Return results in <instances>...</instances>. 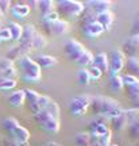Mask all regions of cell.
Wrapping results in <instances>:
<instances>
[{
	"instance_id": "35",
	"label": "cell",
	"mask_w": 139,
	"mask_h": 146,
	"mask_svg": "<svg viewBox=\"0 0 139 146\" xmlns=\"http://www.w3.org/2000/svg\"><path fill=\"white\" fill-rule=\"evenodd\" d=\"M16 87V80H7L0 78V91H10Z\"/></svg>"
},
{
	"instance_id": "29",
	"label": "cell",
	"mask_w": 139,
	"mask_h": 146,
	"mask_svg": "<svg viewBox=\"0 0 139 146\" xmlns=\"http://www.w3.org/2000/svg\"><path fill=\"white\" fill-rule=\"evenodd\" d=\"M54 7H56V3H54V1H50V0L38 1V8H39V11H41L42 16H45L46 14L54 11Z\"/></svg>"
},
{
	"instance_id": "47",
	"label": "cell",
	"mask_w": 139,
	"mask_h": 146,
	"mask_svg": "<svg viewBox=\"0 0 139 146\" xmlns=\"http://www.w3.org/2000/svg\"><path fill=\"white\" fill-rule=\"evenodd\" d=\"M108 146H119V145H115V143H109Z\"/></svg>"
},
{
	"instance_id": "41",
	"label": "cell",
	"mask_w": 139,
	"mask_h": 146,
	"mask_svg": "<svg viewBox=\"0 0 139 146\" xmlns=\"http://www.w3.org/2000/svg\"><path fill=\"white\" fill-rule=\"evenodd\" d=\"M7 41H11L10 30L7 27H3V29H0V42H7Z\"/></svg>"
},
{
	"instance_id": "44",
	"label": "cell",
	"mask_w": 139,
	"mask_h": 146,
	"mask_svg": "<svg viewBox=\"0 0 139 146\" xmlns=\"http://www.w3.org/2000/svg\"><path fill=\"white\" fill-rule=\"evenodd\" d=\"M45 146H61L60 143H57V142H47Z\"/></svg>"
},
{
	"instance_id": "39",
	"label": "cell",
	"mask_w": 139,
	"mask_h": 146,
	"mask_svg": "<svg viewBox=\"0 0 139 146\" xmlns=\"http://www.w3.org/2000/svg\"><path fill=\"white\" fill-rule=\"evenodd\" d=\"M128 91V98L134 104H138L139 102V87H132V88H127Z\"/></svg>"
},
{
	"instance_id": "30",
	"label": "cell",
	"mask_w": 139,
	"mask_h": 146,
	"mask_svg": "<svg viewBox=\"0 0 139 146\" xmlns=\"http://www.w3.org/2000/svg\"><path fill=\"white\" fill-rule=\"evenodd\" d=\"M122 81H123V85H126L127 88H132V87H139V80L136 76H132V74H124L122 76Z\"/></svg>"
},
{
	"instance_id": "18",
	"label": "cell",
	"mask_w": 139,
	"mask_h": 146,
	"mask_svg": "<svg viewBox=\"0 0 139 146\" xmlns=\"http://www.w3.org/2000/svg\"><path fill=\"white\" fill-rule=\"evenodd\" d=\"M24 92H23V89H19V91H15V92H12L10 95V98H8V102H10V104L12 107H21L23 103H24Z\"/></svg>"
},
{
	"instance_id": "26",
	"label": "cell",
	"mask_w": 139,
	"mask_h": 146,
	"mask_svg": "<svg viewBox=\"0 0 139 146\" xmlns=\"http://www.w3.org/2000/svg\"><path fill=\"white\" fill-rule=\"evenodd\" d=\"M89 143H91L89 133L81 131V133H77L74 135V145L76 146H89Z\"/></svg>"
},
{
	"instance_id": "34",
	"label": "cell",
	"mask_w": 139,
	"mask_h": 146,
	"mask_svg": "<svg viewBox=\"0 0 139 146\" xmlns=\"http://www.w3.org/2000/svg\"><path fill=\"white\" fill-rule=\"evenodd\" d=\"M78 83L81 84V85H87V84H89V81H91V77H89V73H88V69L85 68H81L80 70H78Z\"/></svg>"
},
{
	"instance_id": "43",
	"label": "cell",
	"mask_w": 139,
	"mask_h": 146,
	"mask_svg": "<svg viewBox=\"0 0 139 146\" xmlns=\"http://www.w3.org/2000/svg\"><path fill=\"white\" fill-rule=\"evenodd\" d=\"M3 146H21V145H18L14 139H8V138H5L4 141H3Z\"/></svg>"
},
{
	"instance_id": "10",
	"label": "cell",
	"mask_w": 139,
	"mask_h": 146,
	"mask_svg": "<svg viewBox=\"0 0 139 146\" xmlns=\"http://www.w3.org/2000/svg\"><path fill=\"white\" fill-rule=\"evenodd\" d=\"M35 26L31 25V23H27L26 26H23V31H22V36L19 39V45L23 46L27 50H31V42H32V38H34V34H35Z\"/></svg>"
},
{
	"instance_id": "28",
	"label": "cell",
	"mask_w": 139,
	"mask_h": 146,
	"mask_svg": "<svg viewBox=\"0 0 139 146\" xmlns=\"http://www.w3.org/2000/svg\"><path fill=\"white\" fill-rule=\"evenodd\" d=\"M109 87L113 92H119L123 89V81H122V76L120 74H111L109 78Z\"/></svg>"
},
{
	"instance_id": "27",
	"label": "cell",
	"mask_w": 139,
	"mask_h": 146,
	"mask_svg": "<svg viewBox=\"0 0 139 146\" xmlns=\"http://www.w3.org/2000/svg\"><path fill=\"white\" fill-rule=\"evenodd\" d=\"M11 11H12V14L15 16H18V18H24V16H27L30 14L31 8L28 7V4H16L11 8Z\"/></svg>"
},
{
	"instance_id": "21",
	"label": "cell",
	"mask_w": 139,
	"mask_h": 146,
	"mask_svg": "<svg viewBox=\"0 0 139 146\" xmlns=\"http://www.w3.org/2000/svg\"><path fill=\"white\" fill-rule=\"evenodd\" d=\"M7 29L10 30L11 39L19 42V39H21V36H22V31H23V26H21L19 23H15V22H11Z\"/></svg>"
},
{
	"instance_id": "33",
	"label": "cell",
	"mask_w": 139,
	"mask_h": 146,
	"mask_svg": "<svg viewBox=\"0 0 139 146\" xmlns=\"http://www.w3.org/2000/svg\"><path fill=\"white\" fill-rule=\"evenodd\" d=\"M23 92H24V98H26V100L28 102V104L35 103L36 100L39 99V96H41V95L38 94L36 91H34V89H30V88L23 89Z\"/></svg>"
},
{
	"instance_id": "32",
	"label": "cell",
	"mask_w": 139,
	"mask_h": 146,
	"mask_svg": "<svg viewBox=\"0 0 139 146\" xmlns=\"http://www.w3.org/2000/svg\"><path fill=\"white\" fill-rule=\"evenodd\" d=\"M93 56L92 53L89 52V50H85V52L81 54V57L78 58L77 64H80V65H83V66H88V65H92L93 64Z\"/></svg>"
},
{
	"instance_id": "8",
	"label": "cell",
	"mask_w": 139,
	"mask_h": 146,
	"mask_svg": "<svg viewBox=\"0 0 139 146\" xmlns=\"http://www.w3.org/2000/svg\"><path fill=\"white\" fill-rule=\"evenodd\" d=\"M138 47H139V34H136V35L128 36V38L123 42L122 52L126 54V57H127V56H128V57H136Z\"/></svg>"
},
{
	"instance_id": "17",
	"label": "cell",
	"mask_w": 139,
	"mask_h": 146,
	"mask_svg": "<svg viewBox=\"0 0 139 146\" xmlns=\"http://www.w3.org/2000/svg\"><path fill=\"white\" fill-rule=\"evenodd\" d=\"M89 7H91V8L96 12V15H97V14H101V12L109 11V8H111V1H107V0L91 1V3H89Z\"/></svg>"
},
{
	"instance_id": "46",
	"label": "cell",
	"mask_w": 139,
	"mask_h": 146,
	"mask_svg": "<svg viewBox=\"0 0 139 146\" xmlns=\"http://www.w3.org/2000/svg\"><path fill=\"white\" fill-rule=\"evenodd\" d=\"M3 16H4V15H3V14H1V11H0V23L3 22Z\"/></svg>"
},
{
	"instance_id": "9",
	"label": "cell",
	"mask_w": 139,
	"mask_h": 146,
	"mask_svg": "<svg viewBox=\"0 0 139 146\" xmlns=\"http://www.w3.org/2000/svg\"><path fill=\"white\" fill-rule=\"evenodd\" d=\"M43 25L47 29V31L56 36L65 35L69 31V23L64 19H58V21H56L54 23H50V25H46V23H43Z\"/></svg>"
},
{
	"instance_id": "11",
	"label": "cell",
	"mask_w": 139,
	"mask_h": 146,
	"mask_svg": "<svg viewBox=\"0 0 139 146\" xmlns=\"http://www.w3.org/2000/svg\"><path fill=\"white\" fill-rule=\"evenodd\" d=\"M11 135H12V139L21 146H27L28 139H30V133H28V130L24 129L23 126H19Z\"/></svg>"
},
{
	"instance_id": "4",
	"label": "cell",
	"mask_w": 139,
	"mask_h": 146,
	"mask_svg": "<svg viewBox=\"0 0 139 146\" xmlns=\"http://www.w3.org/2000/svg\"><path fill=\"white\" fill-rule=\"evenodd\" d=\"M89 94H81L69 103V111L74 116H83L89 108Z\"/></svg>"
},
{
	"instance_id": "7",
	"label": "cell",
	"mask_w": 139,
	"mask_h": 146,
	"mask_svg": "<svg viewBox=\"0 0 139 146\" xmlns=\"http://www.w3.org/2000/svg\"><path fill=\"white\" fill-rule=\"evenodd\" d=\"M126 54L122 50H115L112 52L111 60H109V74H119L122 69L126 65Z\"/></svg>"
},
{
	"instance_id": "12",
	"label": "cell",
	"mask_w": 139,
	"mask_h": 146,
	"mask_svg": "<svg viewBox=\"0 0 139 146\" xmlns=\"http://www.w3.org/2000/svg\"><path fill=\"white\" fill-rule=\"evenodd\" d=\"M96 68L103 73H109V58L105 53H99L96 57H93V64Z\"/></svg>"
},
{
	"instance_id": "6",
	"label": "cell",
	"mask_w": 139,
	"mask_h": 146,
	"mask_svg": "<svg viewBox=\"0 0 139 146\" xmlns=\"http://www.w3.org/2000/svg\"><path fill=\"white\" fill-rule=\"evenodd\" d=\"M87 49L80 43L76 39H69V41L65 42V45H64V52L66 54V57L73 61V62H77L78 58L81 57V54L85 52Z\"/></svg>"
},
{
	"instance_id": "1",
	"label": "cell",
	"mask_w": 139,
	"mask_h": 146,
	"mask_svg": "<svg viewBox=\"0 0 139 146\" xmlns=\"http://www.w3.org/2000/svg\"><path fill=\"white\" fill-rule=\"evenodd\" d=\"M89 108L93 111L95 115H101L108 118L109 120L122 115L123 110L120 107L118 100L108 98V96H100V95H91L89 98Z\"/></svg>"
},
{
	"instance_id": "20",
	"label": "cell",
	"mask_w": 139,
	"mask_h": 146,
	"mask_svg": "<svg viewBox=\"0 0 139 146\" xmlns=\"http://www.w3.org/2000/svg\"><path fill=\"white\" fill-rule=\"evenodd\" d=\"M88 127H89V130H91V134H92V135H96V137H101L103 134H105V133L109 130L108 126H105V125H99V123H96L95 120L89 122Z\"/></svg>"
},
{
	"instance_id": "38",
	"label": "cell",
	"mask_w": 139,
	"mask_h": 146,
	"mask_svg": "<svg viewBox=\"0 0 139 146\" xmlns=\"http://www.w3.org/2000/svg\"><path fill=\"white\" fill-rule=\"evenodd\" d=\"M60 19V14L57 12L56 10L52 11V12H49V14H46V15L43 16V23H46V25H50V23H54L56 21H58Z\"/></svg>"
},
{
	"instance_id": "24",
	"label": "cell",
	"mask_w": 139,
	"mask_h": 146,
	"mask_svg": "<svg viewBox=\"0 0 139 146\" xmlns=\"http://www.w3.org/2000/svg\"><path fill=\"white\" fill-rule=\"evenodd\" d=\"M111 122V125H112V127L115 129L116 131H122L124 130L127 126H128V122H127V119L124 118L123 112H122V115H119V116H116V118H113V119L109 120Z\"/></svg>"
},
{
	"instance_id": "15",
	"label": "cell",
	"mask_w": 139,
	"mask_h": 146,
	"mask_svg": "<svg viewBox=\"0 0 139 146\" xmlns=\"http://www.w3.org/2000/svg\"><path fill=\"white\" fill-rule=\"evenodd\" d=\"M52 100V98H49V96H46V95H41L39 96V99L36 100L35 103H32V104H28L30 106V110L31 112L35 115L38 114V112H41L42 110L46 108V106L49 104V102Z\"/></svg>"
},
{
	"instance_id": "13",
	"label": "cell",
	"mask_w": 139,
	"mask_h": 146,
	"mask_svg": "<svg viewBox=\"0 0 139 146\" xmlns=\"http://www.w3.org/2000/svg\"><path fill=\"white\" fill-rule=\"evenodd\" d=\"M28 52L30 50H27V49H24L23 46H21V45H16V46H12L8 50V53H7V57L10 61H12V62H15V61H19L21 58L26 57L27 54H28Z\"/></svg>"
},
{
	"instance_id": "2",
	"label": "cell",
	"mask_w": 139,
	"mask_h": 146,
	"mask_svg": "<svg viewBox=\"0 0 139 146\" xmlns=\"http://www.w3.org/2000/svg\"><path fill=\"white\" fill-rule=\"evenodd\" d=\"M19 65L23 70V77L27 81H39L41 80V68L32 58H30L28 56L21 58Z\"/></svg>"
},
{
	"instance_id": "5",
	"label": "cell",
	"mask_w": 139,
	"mask_h": 146,
	"mask_svg": "<svg viewBox=\"0 0 139 146\" xmlns=\"http://www.w3.org/2000/svg\"><path fill=\"white\" fill-rule=\"evenodd\" d=\"M34 118H35L36 122L46 131H49V133H58V131H60V119L50 116L45 110H42L41 112L35 114Z\"/></svg>"
},
{
	"instance_id": "40",
	"label": "cell",
	"mask_w": 139,
	"mask_h": 146,
	"mask_svg": "<svg viewBox=\"0 0 139 146\" xmlns=\"http://www.w3.org/2000/svg\"><path fill=\"white\" fill-rule=\"evenodd\" d=\"M88 73H89V77H91V80H99V78L103 76V73L100 72V70H99L95 65H91V66H89Z\"/></svg>"
},
{
	"instance_id": "37",
	"label": "cell",
	"mask_w": 139,
	"mask_h": 146,
	"mask_svg": "<svg viewBox=\"0 0 139 146\" xmlns=\"http://www.w3.org/2000/svg\"><path fill=\"white\" fill-rule=\"evenodd\" d=\"M111 139H112V131L108 130L105 134H103L101 137L97 138V142L100 146H108L111 143Z\"/></svg>"
},
{
	"instance_id": "14",
	"label": "cell",
	"mask_w": 139,
	"mask_h": 146,
	"mask_svg": "<svg viewBox=\"0 0 139 146\" xmlns=\"http://www.w3.org/2000/svg\"><path fill=\"white\" fill-rule=\"evenodd\" d=\"M113 18H115V16H113V14L111 11H105V12H101V14H97V15H96V22L103 27L104 31H105V30H108L109 27L112 26Z\"/></svg>"
},
{
	"instance_id": "23",
	"label": "cell",
	"mask_w": 139,
	"mask_h": 146,
	"mask_svg": "<svg viewBox=\"0 0 139 146\" xmlns=\"http://www.w3.org/2000/svg\"><path fill=\"white\" fill-rule=\"evenodd\" d=\"M1 126H3V129L5 131H8L10 134H12L14 131L21 126V123L15 119V118H12V116H8V118H5L3 122H1Z\"/></svg>"
},
{
	"instance_id": "45",
	"label": "cell",
	"mask_w": 139,
	"mask_h": 146,
	"mask_svg": "<svg viewBox=\"0 0 139 146\" xmlns=\"http://www.w3.org/2000/svg\"><path fill=\"white\" fill-rule=\"evenodd\" d=\"M31 5H32V7H38V1H31L30 5H28L30 8H31Z\"/></svg>"
},
{
	"instance_id": "22",
	"label": "cell",
	"mask_w": 139,
	"mask_h": 146,
	"mask_svg": "<svg viewBox=\"0 0 139 146\" xmlns=\"http://www.w3.org/2000/svg\"><path fill=\"white\" fill-rule=\"evenodd\" d=\"M47 45V41L45 35H42L41 33L35 31L34 34V38H32V42H31V49H36V50H41Z\"/></svg>"
},
{
	"instance_id": "25",
	"label": "cell",
	"mask_w": 139,
	"mask_h": 146,
	"mask_svg": "<svg viewBox=\"0 0 139 146\" xmlns=\"http://www.w3.org/2000/svg\"><path fill=\"white\" fill-rule=\"evenodd\" d=\"M128 69V72H131L130 74L136 76V73L139 72V58L138 57H127L126 58V65Z\"/></svg>"
},
{
	"instance_id": "16",
	"label": "cell",
	"mask_w": 139,
	"mask_h": 146,
	"mask_svg": "<svg viewBox=\"0 0 139 146\" xmlns=\"http://www.w3.org/2000/svg\"><path fill=\"white\" fill-rule=\"evenodd\" d=\"M34 61L39 65V68H52V66H54V65L58 64V60H57L56 57H53V56H46V54L38 56Z\"/></svg>"
},
{
	"instance_id": "19",
	"label": "cell",
	"mask_w": 139,
	"mask_h": 146,
	"mask_svg": "<svg viewBox=\"0 0 139 146\" xmlns=\"http://www.w3.org/2000/svg\"><path fill=\"white\" fill-rule=\"evenodd\" d=\"M84 31L87 33V35H89V36H99L100 34L104 33V29L99 25L97 22L95 21V22L88 23L87 26L84 27Z\"/></svg>"
},
{
	"instance_id": "42",
	"label": "cell",
	"mask_w": 139,
	"mask_h": 146,
	"mask_svg": "<svg viewBox=\"0 0 139 146\" xmlns=\"http://www.w3.org/2000/svg\"><path fill=\"white\" fill-rule=\"evenodd\" d=\"M10 7H11V1H8V0H0V11H1L3 15L10 11Z\"/></svg>"
},
{
	"instance_id": "3",
	"label": "cell",
	"mask_w": 139,
	"mask_h": 146,
	"mask_svg": "<svg viewBox=\"0 0 139 146\" xmlns=\"http://www.w3.org/2000/svg\"><path fill=\"white\" fill-rule=\"evenodd\" d=\"M56 4L58 5L60 12L69 18H78L85 8V5L81 1H74V0H64V1H58Z\"/></svg>"
},
{
	"instance_id": "36",
	"label": "cell",
	"mask_w": 139,
	"mask_h": 146,
	"mask_svg": "<svg viewBox=\"0 0 139 146\" xmlns=\"http://www.w3.org/2000/svg\"><path fill=\"white\" fill-rule=\"evenodd\" d=\"M128 133L134 139H138L139 138V122L138 120L128 123Z\"/></svg>"
},
{
	"instance_id": "31",
	"label": "cell",
	"mask_w": 139,
	"mask_h": 146,
	"mask_svg": "<svg viewBox=\"0 0 139 146\" xmlns=\"http://www.w3.org/2000/svg\"><path fill=\"white\" fill-rule=\"evenodd\" d=\"M123 115H124V118L127 119V122H128V123H131V122H135V120H138L139 110H138V107H134V108H128V110H123Z\"/></svg>"
}]
</instances>
